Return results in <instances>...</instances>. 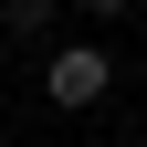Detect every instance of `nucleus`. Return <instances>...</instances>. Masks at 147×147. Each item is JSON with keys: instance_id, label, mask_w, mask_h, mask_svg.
Returning a JSON list of instances; mask_svg holds the SVG:
<instances>
[{"instance_id": "f257e3e1", "label": "nucleus", "mask_w": 147, "mask_h": 147, "mask_svg": "<svg viewBox=\"0 0 147 147\" xmlns=\"http://www.w3.org/2000/svg\"><path fill=\"white\" fill-rule=\"evenodd\" d=\"M42 84H53V105H105V95H116V53H105V42H63Z\"/></svg>"}, {"instance_id": "f03ea898", "label": "nucleus", "mask_w": 147, "mask_h": 147, "mask_svg": "<svg viewBox=\"0 0 147 147\" xmlns=\"http://www.w3.org/2000/svg\"><path fill=\"white\" fill-rule=\"evenodd\" d=\"M0 21H11V32H42V21H53V0H0Z\"/></svg>"}, {"instance_id": "7ed1b4c3", "label": "nucleus", "mask_w": 147, "mask_h": 147, "mask_svg": "<svg viewBox=\"0 0 147 147\" xmlns=\"http://www.w3.org/2000/svg\"><path fill=\"white\" fill-rule=\"evenodd\" d=\"M84 11H95V21H116V11H126V0H84Z\"/></svg>"}, {"instance_id": "20e7f679", "label": "nucleus", "mask_w": 147, "mask_h": 147, "mask_svg": "<svg viewBox=\"0 0 147 147\" xmlns=\"http://www.w3.org/2000/svg\"><path fill=\"white\" fill-rule=\"evenodd\" d=\"M137 147H147V137H137Z\"/></svg>"}]
</instances>
